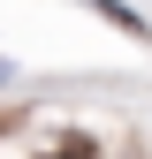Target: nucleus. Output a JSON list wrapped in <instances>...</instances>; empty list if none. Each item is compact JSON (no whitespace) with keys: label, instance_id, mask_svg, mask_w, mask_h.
I'll return each instance as SVG.
<instances>
[{"label":"nucleus","instance_id":"obj_1","mask_svg":"<svg viewBox=\"0 0 152 159\" xmlns=\"http://www.w3.org/2000/svg\"><path fill=\"white\" fill-rule=\"evenodd\" d=\"M0 84H8V61H0Z\"/></svg>","mask_w":152,"mask_h":159}]
</instances>
